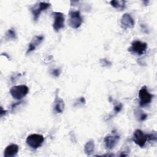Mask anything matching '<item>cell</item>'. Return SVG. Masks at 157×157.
Returning <instances> with one entry per match:
<instances>
[{
    "label": "cell",
    "mask_w": 157,
    "mask_h": 157,
    "mask_svg": "<svg viewBox=\"0 0 157 157\" xmlns=\"http://www.w3.org/2000/svg\"><path fill=\"white\" fill-rule=\"evenodd\" d=\"M20 76V74H15L11 77V81L12 82H15L16 80L18 78V77Z\"/></svg>",
    "instance_id": "22"
},
{
    "label": "cell",
    "mask_w": 157,
    "mask_h": 157,
    "mask_svg": "<svg viewBox=\"0 0 157 157\" xmlns=\"http://www.w3.org/2000/svg\"><path fill=\"white\" fill-rule=\"evenodd\" d=\"M44 141L42 135L39 134H32L29 135L26 140L27 145L33 149H37L40 147Z\"/></svg>",
    "instance_id": "4"
},
{
    "label": "cell",
    "mask_w": 157,
    "mask_h": 157,
    "mask_svg": "<svg viewBox=\"0 0 157 157\" xmlns=\"http://www.w3.org/2000/svg\"><path fill=\"white\" fill-rule=\"evenodd\" d=\"M9 92L13 98L17 100H21L28 94L29 88L25 85H16L12 86Z\"/></svg>",
    "instance_id": "2"
},
{
    "label": "cell",
    "mask_w": 157,
    "mask_h": 157,
    "mask_svg": "<svg viewBox=\"0 0 157 157\" xmlns=\"http://www.w3.org/2000/svg\"><path fill=\"white\" fill-rule=\"evenodd\" d=\"M126 1L124 0H112L110 1V4L113 7L120 10L124 9L126 7Z\"/></svg>",
    "instance_id": "15"
},
{
    "label": "cell",
    "mask_w": 157,
    "mask_h": 157,
    "mask_svg": "<svg viewBox=\"0 0 157 157\" xmlns=\"http://www.w3.org/2000/svg\"><path fill=\"white\" fill-rule=\"evenodd\" d=\"M96 156H114V155L113 154H105V155H96Z\"/></svg>",
    "instance_id": "24"
},
{
    "label": "cell",
    "mask_w": 157,
    "mask_h": 157,
    "mask_svg": "<svg viewBox=\"0 0 157 157\" xmlns=\"http://www.w3.org/2000/svg\"><path fill=\"white\" fill-rule=\"evenodd\" d=\"M61 73V71L60 68H56V69H53L52 70L50 71V74L55 77H58L60 75Z\"/></svg>",
    "instance_id": "21"
},
{
    "label": "cell",
    "mask_w": 157,
    "mask_h": 157,
    "mask_svg": "<svg viewBox=\"0 0 157 157\" xmlns=\"http://www.w3.org/2000/svg\"><path fill=\"white\" fill-rule=\"evenodd\" d=\"M156 133L153 132V133H150V134H147V141L149 142H154L156 141Z\"/></svg>",
    "instance_id": "20"
},
{
    "label": "cell",
    "mask_w": 157,
    "mask_h": 157,
    "mask_svg": "<svg viewBox=\"0 0 157 157\" xmlns=\"http://www.w3.org/2000/svg\"><path fill=\"white\" fill-rule=\"evenodd\" d=\"M99 63L103 67H110L112 66V63L107 58H104L99 59Z\"/></svg>",
    "instance_id": "18"
},
{
    "label": "cell",
    "mask_w": 157,
    "mask_h": 157,
    "mask_svg": "<svg viewBox=\"0 0 157 157\" xmlns=\"http://www.w3.org/2000/svg\"><path fill=\"white\" fill-rule=\"evenodd\" d=\"M120 139V136L115 133L107 135L104 139V144L106 149L107 150L113 149L119 142Z\"/></svg>",
    "instance_id": "9"
},
{
    "label": "cell",
    "mask_w": 157,
    "mask_h": 157,
    "mask_svg": "<svg viewBox=\"0 0 157 157\" xmlns=\"http://www.w3.org/2000/svg\"><path fill=\"white\" fill-rule=\"evenodd\" d=\"M50 3L45 2H40L34 4L29 9L32 15L34 21H37L40 17V13L47 10L48 7H50Z\"/></svg>",
    "instance_id": "3"
},
{
    "label": "cell",
    "mask_w": 157,
    "mask_h": 157,
    "mask_svg": "<svg viewBox=\"0 0 157 157\" xmlns=\"http://www.w3.org/2000/svg\"><path fill=\"white\" fill-rule=\"evenodd\" d=\"M132 140L136 145L143 147L147 142V134H145L142 130L137 129L134 132Z\"/></svg>",
    "instance_id": "8"
},
{
    "label": "cell",
    "mask_w": 157,
    "mask_h": 157,
    "mask_svg": "<svg viewBox=\"0 0 157 157\" xmlns=\"http://www.w3.org/2000/svg\"><path fill=\"white\" fill-rule=\"evenodd\" d=\"M19 150V147L18 145L12 144L6 147L4 151V157H12L18 153Z\"/></svg>",
    "instance_id": "13"
},
{
    "label": "cell",
    "mask_w": 157,
    "mask_h": 157,
    "mask_svg": "<svg viewBox=\"0 0 157 157\" xmlns=\"http://www.w3.org/2000/svg\"><path fill=\"white\" fill-rule=\"evenodd\" d=\"M134 115L135 117L138 119V120L140 121L145 120L148 117L145 113H144L142 110L139 109H136L134 110Z\"/></svg>",
    "instance_id": "17"
},
{
    "label": "cell",
    "mask_w": 157,
    "mask_h": 157,
    "mask_svg": "<svg viewBox=\"0 0 157 157\" xmlns=\"http://www.w3.org/2000/svg\"><path fill=\"white\" fill-rule=\"evenodd\" d=\"M54 21L53 23V28L55 31L58 32L64 26V15L63 13L54 12L52 13Z\"/></svg>",
    "instance_id": "7"
},
{
    "label": "cell",
    "mask_w": 157,
    "mask_h": 157,
    "mask_svg": "<svg viewBox=\"0 0 157 157\" xmlns=\"http://www.w3.org/2000/svg\"><path fill=\"white\" fill-rule=\"evenodd\" d=\"M64 101L56 94L54 102H53V110L56 113H61L64 110Z\"/></svg>",
    "instance_id": "12"
},
{
    "label": "cell",
    "mask_w": 157,
    "mask_h": 157,
    "mask_svg": "<svg viewBox=\"0 0 157 157\" xmlns=\"http://www.w3.org/2000/svg\"><path fill=\"white\" fill-rule=\"evenodd\" d=\"M44 39V36L43 35H36L33 36L31 42L28 44V47L26 53L28 54L33 51H34L37 47L42 42Z\"/></svg>",
    "instance_id": "11"
},
{
    "label": "cell",
    "mask_w": 157,
    "mask_h": 157,
    "mask_svg": "<svg viewBox=\"0 0 157 157\" xmlns=\"http://www.w3.org/2000/svg\"><path fill=\"white\" fill-rule=\"evenodd\" d=\"M153 95H152L147 90L146 86H143L139 91V105L140 107H145L150 104Z\"/></svg>",
    "instance_id": "5"
},
{
    "label": "cell",
    "mask_w": 157,
    "mask_h": 157,
    "mask_svg": "<svg viewBox=\"0 0 157 157\" xmlns=\"http://www.w3.org/2000/svg\"><path fill=\"white\" fill-rule=\"evenodd\" d=\"M122 108H123V105L121 102H116L114 104L113 113V115H112V117H113L115 115H117L118 113H119L121 110Z\"/></svg>",
    "instance_id": "19"
},
{
    "label": "cell",
    "mask_w": 157,
    "mask_h": 157,
    "mask_svg": "<svg viewBox=\"0 0 157 157\" xmlns=\"http://www.w3.org/2000/svg\"><path fill=\"white\" fill-rule=\"evenodd\" d=\"M94 142L93 140H88L84 146V152L87 156L91 155L94 151Z\"/></svg>",
    "instance_id": "14"
},
{
    "label": "cell",
    "mask_w": 157,
    "mask_h": 157,
    "mask_svg": "<svg viewBox=\"0 0 157 157\" xmlns=\"http://www.w3.org/2000/svg\"><path fill=\"white\" fill-rule=\"evenodd\" d=\"M68 25L74 29L78 28L83 23V18L78 10H71L68 13Z\"/></svg>",
    "instance_id": "1"
},
{
    "label": "cell",
    "mask_w": 157,
    "mask_h": 157,
    "mask_svg": "<svg viewBox=\"0 0 157 157\" xmlns=\"http://www.w3.org/2000/svg\"><path fill=\"white\" fill-rule=\"evenodd\" d=\"M6 112H7V110H4L3 108L2 107H1V111H0V116H1V117H2L3 115H6Z\"/></svg>",
    "instance_id": "23"
},
{
    "label": "cell",
    "mask_w": 157,
    "mask_h": 157,
    "mask_svg": "<svg viewBox=\"0 0 157 157\" xmlns=\"http://www.w3.org/2000/svg\"><path fill=\"white\" fill-rule=\"evenodd\" d=\"M134 20L131 15L128 13H124L120 19V25L124 29H131L134 26Z\"/></svg>",
    "instance_id": "10"
},
{
    "label": "cell",
    "mask_w": 157,
    "mask_h": 157,
    "mask_svg": "<svg viewBox=\"0 0 157 157\" xmlns=\"http://www.w3.org/2000/svg\"><path fill=\"white\" fill-rule=\"evenodd\" d=\"M5 39L6 40H15L17 38V33L15 30L13 28L9 29L4 36Z\"/></svg>",
    "instance_id": "16"
},
{
    "label": "cell",
    "mask_w": 157,
    "mask_h": 157,
    "mask_svg": "<svg viewBox=\"0 0 157 157\" xmlns=\"http://www.w3.org/2000/svg\"><path fill=\"white\" fill-rule=\"evenodd\" d=\"M147 44L139 40H134L131 46L128 48V51L138 55H143L147 49Z\"/></svg>",
    "instance_id": "6"
}]
</instances>
